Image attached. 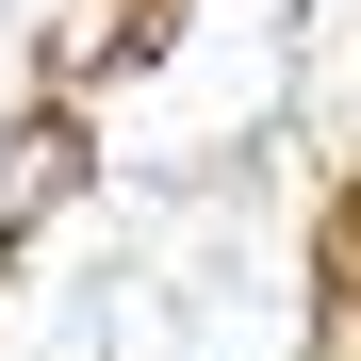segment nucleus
<instances>
[{
	"label": "nucleus",
	"mask_w": 361,
	"mask_h": 361,
	"mask_svg": "<svg viewBox=\"0 0 361 361\" xmlns=\"http://www.w3.org/2000/svg\"><path fill=\"white\" fill-rule=\"evenodd\" d=\"M66 180H82V115H66V99H33L17 132H0V247H17V230L66 197Z\"/></svg>",
	"instance_id": "f257e3e1"
},
{
	"label": "nucleus",
	"mask_w": 361,
	"mask_h": 361,
	"mask_svg": "<svg viewBox=\"0 0 361 361\" xmlns=\"http://www.w3.org/2000/svg\"><path fill=\"white\" fill-rule=\"evenodd\" d=\"M148 33H164V0H66V33H49V99H82L99 66H132Z\"/></svg>",
	"instance_id": "f03ea898"
},
{
	"label": "nucleus",
	"mask_w": 361,
	"mask_h": 361,
	"mask_svg": "<svg viewBox=\"0 0 361 361\" xmlns=\"http://www.w3.org/2000/svg\"><path fill=\"white\" fill-rule=\"evenodd\" d=\"M329 312H361V197H329Z\"/></svg>",
	"instance_id": "7ed1b4c3"
}]
</instances>
